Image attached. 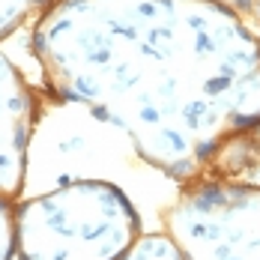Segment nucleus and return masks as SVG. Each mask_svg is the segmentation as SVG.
<instances>
[{
  "label": "nucleus",
  "mask_w": 260,
  "mask_h": 260,
  "mask_svg": "<svg viewBox=\"0 0 260 260\" xmlns=\"http://www.w3.org/2000/svg\"><path fill=\"white\" fill-rule=\"evenodd\" d=\"M147 234L129 194L108 180H60L15 207V260H123Z\"/></svg>",
  "instance_id": "2"
},
{
  "label": "nucleus",
  "mask_w": 260,
  "mask_h": 260,
  "mask_svg": "<svg viewBox=\"0 0 260 260\" xmlns=\"http://www.w3.org/2000/svg\"><path fill=\"white\" fill-rule=\"evenodd\" d=\"M45 93L129 138L177 185L260 182V39L218 0H48Z\"/></svg>",
  "instance_id": "1"
},
{
  "label": "nucleus",
  "mask_w": 260,
  "mask_h": 260,
  "mask_svg": "<svg viewBox=\"0 0 260 260\" xmlns=\"http://www.w3.org/2000/svg\"><path fill=\"white\" fill-rule=\"evenodd\" d=\"M161 231L185 260H260V182L182 185Z\"/></svg>",
  "instance_id": "3"
},
{
  "label": "nucleus",
  "mask_w": 260,
  "mask_h": 260,
  "mask_svg": "<svg viewBox=\"0 0 260 260\" xmlns=\"http://www.w3.org/2000/svg\"><path fill=\"white\" fill-rule=\"evenodd\" d=\"M228 9H234L236 15L248 24V30L260 39V0H218Z\"/></svg>",
  "instance_id": "8"
},
{
  "label": "nucleus",
  "mask_w": 260,
  "mask_h": 260,
  "mask_svg": "<svg viewBox=\"0 0 260 260\" xmlns=\"http://www.w3.org/2000/svg\"><path fill=\"white\" fill-rule=\"evenodd\" d=\"M123 260H185V257H182L180 245L165 231H153V234L141 236Z\"/></svg>",
  "instance_id": "5"
},
{
  "label": "nucleus",
  "mask_w": 260,
  "mask_h": 260,
  "mask_svg": "<svg viewBox=\"0 0 260 260\" xmlns=\"http://www.w3.org/2000/svg\"><path fill=\"white\" fill-rule=\"evenodd\" d=\"M15 207L18 201L0 194V260H15Z\"/></svg>",
  "instance_id": "7"
},
{
  "label": "nucleus",
  "mask_w": 260,
  "mask_h": 260,
  "mask_svg": "<svg viewBox=\"0 0 260 260\" xmlns=\"http://www.w3.org/2000/svg\"><path fill=\"white\" fill-rule=\"evenodd\" d=\"M36 3L39 0H0V42L24 24Z\"/></svg>",
  "instance_id": "6"
},
{
  "label": "nucleus",
  "mask_w": 260,
  "mask_h": 260,
  "mask_svg": "<svg viewBox=\"0 0 260 260\" xmlns=\"http://www.w3.org/2000/svg\"><path fill=\"white\" fill-rule=\"evenodd\" d=\"M39 117V96L21 69L0 51V194L21 201L30 171V141Z\"/></svg>",
  "instance_id": "4"
}]
</instances>
